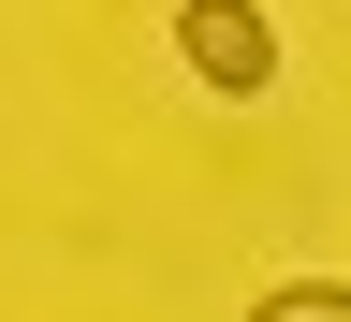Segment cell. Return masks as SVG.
Returning a JSON list of instances; mask_svg holds the SVG:
<instances>
[{"instance_id":"cell-1","label":"cell","mask_w":351,"mask_h":322,"mask_svg":"<svg viewBox=\"0 0 351 322\" xmlns=\"http://www.w3.org/2000/svg\"><path fill=\"white\" fill-rule=\"evenodd\" d=\"M176 59H191L219 103H263V88H278V15H249V0H191V15H176Z\"/></svg>"},{"instance_id":"cell-2","label":"cell","mask_w":351,"mask_h":322,"mask_svg":"<svg viewBox=\"0 0 351 322\" xmlns=\"http://www.w3.org/2000/svg\"><path fill=\"white\" fill-rule=\"evenodd\" d=\"M249 322H351V279H278Z\"/></svg>"}]
</instances>
